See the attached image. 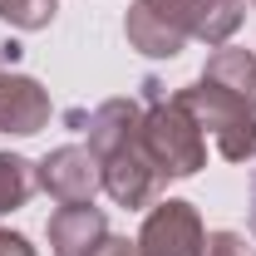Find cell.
<instances>
[{
	"instance_id": "6da1fadb",
	"label": "cell",
	"mask_w": 256,
	"mask_h": 256,
	"mask_svg": "<svg viewBox=\"0 0 256 256\" xmlns=\"http://www.w3.org/2000/svg\"><path fill=\"white\" fill-rule=\"evenodd\" d=\"M252 226H256V212H252Z\"/></svg>"
}]
</instances>
